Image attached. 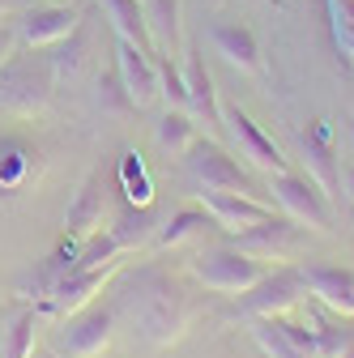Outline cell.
Segmentation results:
<instances>
[{
	"label": "cell",
	"instance_id": "23",
	"mask_svg": "<svg viewBox=\"0 0 354 358\" xmlns=\"http://www.w3.org/2000/svg\"><path fill=\"white\" fill-rule=\"evenodd\" d=\"M205 231H209V213L205 209H175L154 231V248H180L184 239H197Z\"/></svg>",
	"mask_w": 354,
	"mask_h": 358
},
{
	"label": "cell",
	"instance_id": "18",
	"mask_svg": "<svg viewBox=\"0 0 354 358\" xmlns=\"http://www.w3.org/2000/svg\"><path fill=\"white\" fill-rule=\"evenodd\" d=\"M209 38H213L218 56H222L227 64H235V69H243V73H260V43H256L252 26L222 17V22H213Z\"/></svg>",
	"mask_w": 354,
	"mask_h": 358
},
{
	"label": "cell",
	"instance_id": "6",
	"mask_svg": "<svg viewBox=\"0 0 354 358\" xmlns=\"http://www.w3.org/2000/svg\"><path fill=\"white\" fill-rule=\"evenodd\" d=\"M269 188H274V201L286 209L290 222H299V227H307V231H329L333 227L329 196H325V188L312 175L278 171V175H269Z\"/></svg>",
	"mask_w": 354,
	"mask_h": 358
},
{
	"label": "cell",
	"instance_id": "8",
	"mask_svg": "<svg viewBox=\"0 0 354 358\" xmlns=\"http://www.w3.org/2000/svg\"><path fill=\"white\" fill-rule=\"evenodd\" d=\"M43 171H48V158L43 150L22 137V132H0V201L22 196L30 184H38Z\"/></svg>",
	"mask_w": 354,
	"mask_h": 358
},
{
	"label": "cell",
	"instance_id": "33",
	"mask_svg": "<svg viewBox=\"0 0 354 358\" xmlns=\"http://www.w3.org/2000/svg\"><path fill=\"white\" fill-rule=\"evenodd\" d=\"M22 9V0H0V17H13Z\"/></svg>",
	"mask_w": 354,
	"mask_h": 358
},
{
	"label": "cell",
	"instance_id": "12",
	"mask_svg": "<svg viewBox=\"0 0 354 358\" xmlns=\"http://www.w3.org/2000/svg\"><path fill=\"white\" fill-rule=\"evenodd\" d=\"M222 124L231 128V137H235V145H239V158H248L256 171H269V175L290 171V158L274 145V137H264L260 124H256L248 111H239V107H222Z\"/></svg>",
	"mask_w": 354,
	"mask_h": 358
},
{
	"label": "cell",
	"instance_id": "31",
	"mask_svg": "<svg viewBox=\"0 0 354 358\" xmlns=\"http://www.w3.org/2000/svg\"><path fill=\"white\" fill-rule=\"evenodd\" d=\"M312 333H316V358H341L346 345L354 341V329H350L346 320H325V324L312 329Z\"/></svg>",
	"mask_w": 354,
	"mask_h": 358
},
{
	"label": "cell",
	"instance_id": "34",
	"mask_svg": "<svg viewBox=\"0 0 354 358\" xmlns=\"http://www.w3.org/2000/svg\"><path fill=\"white\" fill-rule=\"evenodd\" d=\"M341 188H346V196H350V205H354V166L341 175Z\"/></svg>",
	"mask_w": 354,
	"mask_h": 358
},
{
	"label": "cell",
	"instance_id": "15",
	"mask_svg": "<svg viewBox=\"0 0 354 358\" xmlns=\"http://www.w3.org/2000/svg\"><path fill=\"white\" fill-rule=\"evenodd\" d=\"M103 217H107V179H103V171H90L64 213V235L85 239V235L103 231Z\"/></svg>",
	"mask_w": 354,
	"mask_h": 358
},
{
	"label": "cell",
	"instance_id": "10",
	"mask_svg": "<svg viewBox=\"0 0 354 358\" xmlns=\"http://www.w3.org/2000/svg\"><path fill=\"white\" fill-rule=\"evenodd\" d=\"M303 294H307L303 268H278V273H264L252 290H243L239 311H243V316H252V320L282 316V311H290Z\"/></svg>",
	"mask_w": 354,
	"mask_h": 358
},
{
	"label": "cell",
	"instance_id": "1",
	"mask_svg": "<svg viewBox=\"0 0 354 358\" xmlns=\"http://www.w3.org/2000/svg\"><path fill=\"white\" fill-rule=\"evenodd\" d=\"M120 299H124V311L132 316V329H137L141 341L154 345V350L180 341L188 320H192V307H188L180 282L158 264H141L137 273H128Z\"/></svg>",
	"mask_w": 354,
	"mask_h": 358
},
{
	"label": "cell",
	"instance_id": "21",
	"mask_svg": "<svg viewBox=\"0 0 354 358\" xmlns=\"http://www.w3.org/2000/svg\"><path fill=\"white\" fill-rule=\"evenodd\" d=\"M146 26L158 56L180 52V0H146Z\"/></svg>",
	"mask_w": 354,
	"mask_h": 358
},
{
	"label": "cell",
	"instance_id": "25",
	"mask_svg": "<svg viewBox=\"0 0 354 358\" xmlns=\"http://www.w3.org/2000/svg\"><path fill=\"white\" fill-rule=\"evenodd\" d=\"M120 192L128 205H154V184L141 166V154H132V150L120 154Z\"/></svg>",
	"mask_w": 354,
	"mask_h": 358
},
{
	"label": "cell",
	"instance_id": "2",
	"mask_svg": "<svg viewBox=\"0 0 354 358\" xmlns=\"http://www.w3.org/2000/svg\"><path fill=\"white\" fill-rule=\"evenodd\" d=\"M52 90H56V73H52L48 56H38V52L9 56L0 64V115L34 120V115L48 111Z\"/></svg>",
	"mask_w": 354,
	"mask_h": 358
},
{
	"label": "cell",
	"instance_id": "27",
	"mask_svg": "<svg viewBox=\"0 0 354 358\" xmlns=\"http://www.w3.org/2000/svg\"><path fill=\"white\" fill-rule=\"evenodd\" d=\"M120 239L111 235V231H94V235H85L81 243H77V260H73V268H99V264H111V260H120Z\"/></svg>",
	"mask_w": 354,
	"mask_h": 358
},
{
	"label": "cell",
	"instance_id": "17",
	"mask_svg": "<svg viewBox=\"0 0 354 358\" xmlns=\"http://www.w3.org/2000/svg\"><path fill=\"white\" fill-rule=\"evenodd\" d=\"M184 90H188V115L197 120V128H218L222 124V107H218V94H213V77L205 69V56L192 48L188 60H184Z\"/></svg>",
	"mask_w": 354,
	"mask_h": 358
},
{
	"label": "cell",
	"instance_id": "22",
	"mask_svg": "<svg viewBox=\"0 0 354 358\" xmlns=\"http://www.w3.org/2000/svg\"><path fill=\"white\" fill-rule=\"evenodd\" d=\"M38 324H43V316L34 307L13 311V316L5 320V329H0V358H34Z\"/></svg>",
	"mask_w": 354,
	"mask_h": 358
},
{
	"label": "cell",
	"instance_id": "11",
	"mask_svg": "<svg viewBox=\"0 0 354 358\" xmlns=\"http://www.w3.org/2000/svg\"><path fill=\"white\" fill-rule=\"evenodd\" d=\"M115 77L132 107H150L158 99V56L141 52L128 38H115Z\"/></svg>",
	"mask_w": 354,
	"mask_h": 358
},
{
	"label": "cell",
	"instance_id": "5",
	"mask_svg": "<svg viewBox=\"0 0 354 358\" xmlns=\"http://www.w3.org/2000/svg\"><path fill=\"white\" fill-rule=\"evenodd\" d=\"M115 273H120V260L99 264V268H73V273H64L48 294L34 303V311H38L43 320H64V316H73V311L90 307Z\"/></svg>",
	"mask_w": 354,
	"mask_h": 358
},
{
	"label": "cell",
	"instance_id": "29",
	"mask_svg": "<svg viewBox=\"0 0 354 358\" xmlns=\"http://www.w3.org/2000/svg\"><path fill=\"white\" fill-rule=\"evenodd\" d=\"M81 56H85V34H81V26L69 34V38H60L56 48H52V73H56V81H64V77H73L77 69H81Z\"/></svg>",
	"mask_w": 354,
	"mask_h": 358
},
{
	"label": "cell",
	"instance_id": "3",
	"mask_svg": "<svg viewBox=\"0 0 354 358\" xmlns=\"http://www.w3.org/2000/svg\"><path fill=\"white\" fill-rule=\"evenodd\" d=\"M115 337V307L111 303H90L60 320V329H52L48 350L56 358H99Z\"/></svg>",
	"mask_w": 354,
	"mask_h": 358
},
{
	"label": "cell",
	"instance_id": "13",
	"mask_svg": "<svg viewBox=\"0 0 354 358\" xmlns=\"http://www.w3.org/2000/svg\"><path fill=\"white\" fill-rule=\"evenodd\" d=\"M201 209L209 213L213 227H222V231H231V235L256 227V222H264V217H274V209L264 205L260 196H243V192H209V188H201Z\"/></svg>",
	"mask_w": 354,
	"mask_h": 358
},
{
	"label": "cell",
	"instance_id": "28",
	"mask_svg": "<svg viewBox=\"0 0 354 358\" xmlns=\"http://www.w3.org/2000/svg\"><path fill=\"white\" fill-rule=\"evenodd\" d=\"M150 227H154V213H150V205H128V209L120 213V227H115L111 235L120 239V248H137V243H146Z\"/></svg>",
	"mask_w": 354,
	"mask_h": 358
},
{
	"label": "cell",
	"instance_id": "32",
	"mask_svg": "<svg viewBox=\"0 0 354 358\" xmlns=\"http://www.w3.org/2000/svg\"><path fill=\"white\" fill-rule=\"evenodd\" d=\"M13 52H17V34H13V26H5V22H0V64H5Z\"/></svg>",
	"mask_w": 354,
	"mask_h": 358
},
{
	"label": "cell",
	"instance_id": "7",
	"mask_svg": "<svg viewBox=\"0 0 354 358\" xmlns=\"http://www.w3.org/2000/svg\"><path fill=\"white\" fill-rule=\"evenodd\" d=\"M192 273L218 294H243L264 278V260H256L239 248H213L192 260Z\"/></svg>",
	"mask_w": 354,
	"mask_h": 358
},
{
	"label": "cell",
	"instance_id": "26",
	"mask_svg": "<svg viewBox=\"0 0 354 358\" xmlns=\"http://www.w3.org/2000/svg\"><path fill=\"white\" fill-rule=\"evenodd\" d=\"M325 13H329L333 48L354 64V0H325Z\"/></svg>",
	"mask_w": 354,
	"mask_h": 358
},
{
	"label": "cell",
	"instance_id": "9",
	"mask_svg": "<svg viewBox=\"0 0 354 358\" xmlns=\"http://www.w3.org/2000/svg\"><path fill=\"white\" fill-rule=\"evenodd\" d=\"M77 26H81V13L73 5H52V0H48V5H34V9L17 13L13 34H17V48L48 52V48H56L60 38H69Z\"/></svg>",
	"mask_w": 354,
	"mask_h": 358
},
{
	"label": "cell",
	"instance_id": "19",
	"mask_svg": "<svg viewBox=\"0 0 354 358\" xmlns=\"http://www.w3.org/2000/svg\"><path fill=\"white\" fill-rule=\"evenodd\" d=\"M333 132H329V120H312L303 132V154H307V171H312V179L325 188V196L341 184V171L333 162Z\"/></svg>",
	"mask_w": 354,
	"mask_h": 358
},
{
	"label": "cell",
	"instance_id": "24",
	"mask_svg": "<svg viewBox=\"0 0 354 358\" xmlns=\"http://www.w3.org/2000/svg\"><path fill=\"white\" fill-rule=\"evenodd\" d=\"M154 132H158V145H162L167 154L184 158V154H188V145L197 141V120H192L188 111H175V107H167V115L154 124Z\"/></svg>",
	"mask_w": 354,
	"mask_h": 358
},
{
	"label": "cell",
	"instance_id": "36",
	"mask_svg": "<svg viewBox=\"0 0 354 358\" xmlns=\"http://www.w3.org/2000/svg\"><path fill=\"white\" fill-rule=\"evenodd\" d=\"M350 141H354V124H350Z\"/></svg>",
	"mask_w": 354,
	"mask_h": 358
},
{
	"label": "cell",
	"instance_id": "35",
	"mask_svg": "<svg viewBox=\"0 0 354 358\" xmlns=\"http://www.w3.org/2000/svg\"><path fill=\"white\" fill-rule=\"evenodd\" d=\"M341 358H354V341H350V345H346V354H341Z\"/></svg>",
	"mask_w": 354,
	"mask_h": 358
},
{
	"label": "cell",
	"instance_id": "4",
	"mask_svg": "<svg viewBox=\"0 0 354 358\" xmlns=\"http://www.w3.org/2000/svg\"><path fill=\"white\" fill-rule=\"evenodd\" d=\"M184 166L192 175V184L197 188H209V192H243V196H256V184H252V175L218 145L209 137H201L197 132V141L188 145L184 154Z\"/></svg>",
	"mask_w": 354,
	"mask_h": 358
},
{
	"label": "cell",
	"instance_id": "16",
	"mask_svg": "<svg viewBox=\"0 0 354 358\" xmlns=\"http://www.w3.org/2000/svg\"><path fill=\"white\" fill-rule=\"evenodd\" d=\"M303 282L329 311H337L346 320L354 316V273L350 268H341V264H307Z\"/></svg>",
	"mask_w": 354,
	"mask_h": 358
},
{
	"label": "cell",
	"instance_id": "14",
	"mask_svg": "<svg viewBox=\"0 0 354 358\" xmlns=\"http://www.w3.org/2000/svg\"><path fill=\"white\" fill-rule=\"evenodd\" d=\"M299 239H303V231L290 217H264V222H256V227L235 235V248L256 256V260H286L299 248Z\"/></svg>",
	"mask_w": 354,
	"mask_h": 358
},
{
	"label": "cell",
	"instance_id": "30",
	"mask_svg": "<svg viewBox=\"0 0 354 358\" xmlns=\"http://www.w3.org/2000/svg\"><path fill=\"white\" fill-rule=\"evenodd\" d=\"M252 337H256V345L269 354V358H316V354H307V350H299L295 341H286L269 320H256L252 324Z\"/></svg>",
	"mask_w": 354,
	"mask_h": 358
},
{
	"label": "cell",
	"instance_id": "20",
	"mask_svg": "<svg viewBox=\"0 0 354 358\" xmlns=\"http://www.w3.org/2000/svg\"><path fill=\"white\" fill-rule=\"evenodd\" d=\"M99 5L107 9L115 38H128V43H137L141 52H154V38H150V26H146V0H99Z\"/></svg>",
	"mask_w": 354,
	"mask_h": 358
}]
</instances>
